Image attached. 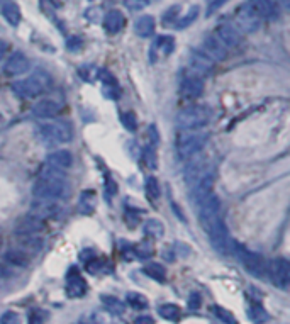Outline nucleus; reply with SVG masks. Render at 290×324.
Wrapping results in <instances>:
<instances>
[{
	"mask_svg": "<svg viewBox=\"0 0 290 324\" xmlns=\"http://www.w3.org/2000/svg\"><path fill=\"white\" fill-rule=\"evenodd\" d=\"M66 194H68L66 175L61 170L51 168V166L38 176L33 185V195L43 200L63 199Z\"/></svg>",
	"mask_w": 290,
	"mask_h": 324,
	"instance_id": "1",
	"label": "nucleus"
},
{
	"mask_svg": "<svg viewBox=\"0 0 290 324\" xmlns=\"http://www.w3.org/2000/svg\"><path fill=\"white\" fill-rule=\"evenodd\" d=\"M53 85V80L48 73H44L43 70H38L34 72L31 77L24 78V80H17V82L12 83V90L19 97L24 99H34L38 95L48 92Z\"/></svg>",
	"mask_w": 290,
	"mask_h": 324,
	"instance_id": "2",
	"label": "nucleus"
},
{
	"mask_svg": "<svg viewBox=\"0 0 290 324\" xmlns=\"http://www.w3.org/2000/svg\"><path fill=\"white\" fill-rule=\"evenodd\" d=\"M38 134L48 143L65 144L73 139V126L68 121H46L38 126Z\"/></svg>",
	"mask_w": 290,
	"mask_h": 324,
	"instance_id": "3",
	"label": "nucleus"
},
{
	"mask_svg": "<svg viewBox=\"0 0 290 324\" xmlns=\"http://www.w3.org/2000/svg\"><path fill=\"white\" fill-rule=\"evenodd\" d=\"M212 117L211 109L206 105H190L178 112V126L183 131H198L206 128Z\"/></svg>",
	"mask_w": 290,
	"mask_h": 324,
	"instance_id": "4",
	"label": "nucleus"
},
{
	"mask_svg": "<svg viewBox=\"0 0 290 324\" xmlns=\"http://www.w3.org/2000/svg\"><path fill=\"white\" fill-rule=\"evenodd\" d=\"M204 229H206L209 240H211L212 248L219 253V255H222V256L231 255L233 243H231V240H229L227 227H226V224H224V221L221 219V217L214 219L211 224H207Z\"/></svg>",
	"mask_w": 290,
	"mask_h": 324,
	"instance_id": "5",
	"label": "nucleus"
},
{
	"mask_svg": "<svg viewBox=\"0 0 290 324\" xmlns=\"http://www.w3.org/2000/svg\"><path fill=\"white\" fill-rule=\"evenodd\" d=\"M207 141H209V134L202 133V131H192V133L180 136L177 144L178 156H180L182 160H190L192 156L198 155L206 148Z\"/></svg>",
	"mask_w": 290,
	"mask_h": 324,
	"instance_id": "6",
	"label": "nucleus"
},
{
	"mask_svg": "<svg viewBox=\"0 0 290 324\" xmlns=\"http://www.w3.org/2000/svg\"><path fill=\"white\" fill-rule=\"evenodd\" d=\"M231 250L236 253V256L239 258V261L243 263V267L246 268V272L249 275H253L256 278H262L265 275V272H267V263H265V258L262 255H258V253H254V251H249L248 248H244L243 245H239V243L231 245Z\"/></svg>",
	"mask_w": 290,
	"mask_h": 324,
	"instance_id": "7",
	"label": "nucleus"
},
{
	"mask_svg": "<svg viewBox=\"0 0 290 324\" xmlns=\"http://www.w3.org/2000/svg\"><path fill=\"white\" fill-rule=\"evenodd\" d=\"M267 270L273 285L282 288V290H287L290 283V261L287 258H275L270 261Z\"/></svg>",
	"mask_w": 290,
	"mask_h": 324,
	"instance_id": "8",
	"label": "nucleus"
},
{
	"mask_svg": "<svg viewBox=\"0 0 290 324\" xmlns=\"http://www.w3.org/2000/svg\"><path fill=\"white\" fill-rule=\"evenodd\" d=\"M209 168H211V163H209L207 158L198 155L192 156L188 165L185 166V182L190 187H195L204 176L209 175Z\"/></svg>",
	"mask_w": 290,
	"mask_h": 324,
	"instance_id": "9",
	"label": "nucleus"
},
{
	"mask_svg": "<svg viewBox=\"0 0 290 324\" xmlns=\"http://www.w3.org/2000/svg\"><path fill=\"white\" fill-rule=\"evenodd\" d=\"M243 7L258 21H272L278 16L277 6L273 4V0H248Z\"/></svg>",
	"mask_w": 290,
	"mask_h": 324,
	"instance_id": "10",
	"label": "nucleus"
},
{
	"mask_svg": "<svg viewBox=\"0 0 290 324\" xmlns=\"http://www.w3.org/2000/svg\"><path fill=\"white\" fill-rule=\"evenodd\" d=\"M198 216H200V224L206 227L214 219L221 217V202L216 195H209L207 199L198 202Z\"/></svg>",
	"mask_w": 290,
	"mask_h": 324,
	"instance_id": "11",
	"label": "nucleus"
},
{
	"mask_svg": "<svg viewBox=\"0 0 290 324\" xmlns=\"http://www.w3.org/2000/svg\"><path fill=\"white\" fill-rule=\"evenodd\" d=\"M29 60L25 58L24 53L20 51H15L9 56V60L5 62V67H4V73L7 75V77H19V75L25 73L29 70Z\"/></svg>",
	"mask_w": 290,
	"mask_h": 324,
	"instance_id": "12",
	"label": "nucleus"
},
{
	"mask_svg": "<svg viewBox=\"0 0 290 324\" xmlns=\"http://www.w3.org/2000/svg\"><path fill=\"white\" fill-rule=\"evenodd\" d=\"M86 292V283L83 277L80 275L78 268H70L68 275H66V293L71 299H80L83 297Z\"/></svg>",
	"mask_w": 290,
	"mask_h": 324,
	"instance_id": "13",
	"label": "nucleus"
},
{
	"mask_svg": "<svg viewBox=\"0 0 290 324\" xmlns=\"http://www.w3.org/2000/svg\"><path fill=\"white\" fill-rule=\"evenodd\" d=\"M216 38L226 46V49L238 48L243 39L239 29L234 26H229V24H221V26L216 27Z\"/></svg>",
	"mask_w": 290,
	"mask_h": 324,
	"instance_id": "14",
	"label": "nucleus"
},
{
	"mask_svg": "<svg viewBox=\"0 0 290 324\" xmlns=\"http://www.w3.org/2000/svg\"><path fill=\"white\" fill-rule=\"evenodd\" d=\"M173 49H175V39L171 36H158L155 41L151 44V49H150V60L151 63L158 62V58L161 56H170L173 53Z\"/></svg>",
	"mask_w": 290,
	"mask_h": 324,
	"instance_id": "15",
	"label": "nucleus"
},
{
	"mask_svg": "<svg viewBox=\"0 0 290 324\" xmlns=\"http://www.w3.org/2000/svg\"><path fill=\"white\" fill-rule=\"evenodd\" d=\"M43 227H44V221L33 214L20 217V219L15 222V232L20 236H34L36 232H39Z\"/></svg>",
	"mask_w": 290,
	"mask_h": 324,
	"instance_id": "16",
	"label": "nucleus"
},
{
	"mask_svg": "<svg viewBox=\"0 0 290 324\" xmlns=\"http://www.w3.org/2000/svg\"><path fill=\"white\" fill-rule=\"evenodd\" d=\"M204 54H207L212 62H224L227 58V49L216 36H206L204 38Z\"/></svg>",
	"mask_w": 290,
	"mask_h": 324,
	"instance_id": "17",
	"label": "nucleus"
},
{
	"mask_svg": "<svg viewBox=\"0 0 290 324\" xmlns=\"http://www.w3.org/2000/svg\"><path fill=\"white\" fill-rule=\"evenodd\" d=\"M202 92H204V80L200 77L190 75V77L183 78L180 85V94L183 99H197Z\"/></svg>",
	"mask_w": 290,
	"mask_h": 324,
	"instance_id": "18",
	"label": "nucleus"
},
{
	"mask_svg": "<svg viewBox=\"0 0 290 324\" xmlns=\"http://www.w3.org/2000/svg\"><path fill=\"white\" fill-rule=\"evenodd\" d=\"M61 211V207L58 202L54 200H43L39 199L38 202H34L33 207H31V212H33V216L39 217V219H46V217H51V216H56L58 212Z\"/></svg>",
	"mask_w": 290,
	"mask_h": 324,
	"instance_id": "19",
	"label": "nucleus"
},
{
	"mask_svg": "<svg viewBox=\"0 0 290 324\" xmlns=\"http://www.w3.org/2000/svg\"><path fill=\"white\" fill-rule=\"evenodd\" d=\"M60 112V104L54 100L44 99L33 107V115L38 119H53Z\"/></svg>",
	"mask_w": 290,
	"mask_h": 324,
	"instance_id": "20",
	"label": "nucleus"
},
{
	"mask_svg": "<svg viewBox=\"0 0 290 324\" xmlns=\"http://www.w3.org/2000/svg\"><path fill=\"white\" fill-rule=\"evenodd\" d=\"M48 165L51 168H56V170H68L71 165H73V156H71L70 151L66 150H58L54 151V153H51L48 156Z\"/></svg>",
	"mask_w": 290,
	"mask_h": 324,
	"instance_id": "21",
	"label": "nucleus"
},
{
	"mask_svg": "<svg viewBox=\"0 0 290 324\" xmlns=\"http://www.w3.org/2000/svg\"><path fill=\"white\" fill-rule=\"evenodd\" d=\"M212 65H214V62L207 56V54L198 53V51H195V53L192 54L190 68L193 70V75H195V77H200V78H202L204 73L211 72Z\"/></svg>",
	"mask_w": 290,
	"mask_h": 324,
	"instance_id": "22",
	"label": "nucleus"
},
{
	"mask_svg": "<svg viewBox=\"0 0 290 324\" xmlns=\"http://www.w3.org/2000/svg\"><path fill=\"white\" fill-rule=\"evenodd\" d=\"M124 27V16H122L121 11H114L107 12L105 17H104V29L109 34H117L121 31V29Z\"/></svg>",
	"mask_w": 290,
	"mask_h": 324,
	"instance_id": "23",
	"label": "nucleus"
},
{
	"mask_svg": "<svg viewBox=\"0 0 290 324\" xmlns=\"http://www.w3.org/2000/svg\"><path fill=\"white\" fill-rule=\"evenodd\" d=\"M155 17L151 16H141L136 19L134 22V31L137 36L141 38H151L153 33H155Z\"/></svg>",
	"mask_w": 290,
	"mask_h": 324,
	"instance_id": "24",
	"label": "nucleus"
},
{
	"mask_svg": "<svg viewBox=\"0 0 290 324\" xmlns=\"http://www.w3.org/2000/svg\"><path fill=\"white\" fill-rule=\"evenodd\" d=\"M2 16L10 26L15 27V26H19V22H20V9L15 2L5 0V4L2 6Z\"/></svg>",
	"mask_w": 290,
	"mask_h": 324,
	"instance_id": "25",
	"label": "nucleus"
},
{
	"mask_svg": "<svg viewBox=\"0 0 290 324\" xmlns=\"http://www.w3.org/2000/svg\"><path fill=\"white\" fill-rule=\"evenodd\" d=\"M212 185H214V175L212 173L206 175L195 185V200H197V204H198V202H202L204 199H207L209 195H212L211 194V192H212Z\"/></svg>",
	"mask_w": 290,
	"mask_h": 324,
	"instance_id": "26",
	"label": "nucleus"
},
{
	"mask_svg": "<svg viewBox=\"0 0 290 324\" xmlns=\"http://www.w3.org/2000/svg\"><path fill=\"white\" fill-rule=\"evenodd\" d=\"M246 314H248V319L253 324H263V322H267L270 319L268 312L265 311V307L259 302H251V304H249Z\"/></svg>",
	"mask_w": 290,
	"mask_h": 324,
	"instance_id": "27",
	"label": "nucleus"
},
{
	"mask_svg": "<svg viewBox=\"0 0 290 324\" xmlns=\"http://www.w3.org/2000/svg\"><path fill=\"white\" fill-rule=\"evenodd\" d=\"M258 24H259L258 19L251 16L244 7H241V11L238 14V26L244 29V31H254V29H258Z\"/></svg>",
	"mask_w": 290,
	"mask_h": 324,
	"instance_id": "28",
	"label": "nucleus"
},
{
	"mask_svg": "<svg viewBox=\"0 0 290 324\" xmlns=\"http://www.w3.org/2000/svg\"><path fill=\"white\" fill-rule=\"evenodd\" d=\"M41 248H43V241L39 240V238H36V236H27L25 240L20 243V246L17 248L19 251H22L25 253L29 258L36 255V253H39L41 251Z\"/></svg>",
	"mask_w": 290,
	"mask_h": 324,
	"instance_id": "29",
	"label": "nucleus"
},
{
	"mask_svg": "<svg viewBox=\"0 0 290 324\" xmlns=\"http://www.w3.org/2000/svg\"><path fill=\"white\" fill-rule=\"evenodd\" d=\"M142 272H144L150 278H153V280H156L160 283L166 280V270H165V267L160 265V263H150V265H146L142 268Z\"/></svg>",
	"mask_w": 290,
	"mask_h": 324,
	"instance_id": "30",
	"label": "nucleus"
},
{
	"mask_svg": "<svg viewBox=\"0 0 290 324\" xmlns=\"http://www.w3.org/2000/svg\"><path fill=\"white\" fill-rule=\"evenodd\" d=\"M4 258H5V261L7 263H10V265H14V267H27L29 265V256L25 255V253H22V251H19V250H10V251H7L4 255Z\"/></svg>",
	"mask_w": 290,
	"mask_h": 324,
	"instance_id": "31",
	"label": "nucleus"
},
{
	"mask_svg": "<svg viewBox=\"0 0 290 324\" xmlns=\"http://www.w3.org/2000/svg\"><path fill=\"white\" fill-rule=\"evenodd\" d=\"M144 234L148 238H153V240H158V238H161L165 234V226H163L161 221L150 219V221H146V224H144Z\"/></svg>",
	"mask_w": 290,
	"mask_h": 324,
	"instance_id": "32",
	"label": "nucleus"
},
{
	"mask_svg": "<svg viewBox=\"0 0 290 324\" xmlns=\"http://www.w3.org/2000/svg\"><path fill=\"white\" fill-rule=\"evenodd\" d=\"M100 301H102V304H104V307L107 309V311L114 312V314H117V316H121V314L126 311L124 302H121L119 299H115V297H110V296H102V297H100Z\"/></svg>",
	"mask_w": 290,
	"mask_h": 324,
	"instance_id": "33",
	"label": "nucleus"
},
{
	"mask_svg": "<svg viewBox=\"0 0 290 324\" xmlns=\"http://www.w3.org/2000/svg\"><path fill=\"white\" fill-rule=\"evenodd\" d=\"M102 75L105 77V80H102V83H104V92L109 99H117L119 97V85H117L115 78H112L107 72H100Z\"/></svg>",
	"mask_w": 290,
	"mask_h": 324,
	"instance_id": "34",
	"label": "nucleus"
},
{
	"mask_svg": "<svg viewBox=\"0 0 290 324\" xmlns=\"http://www.w3.org/2000/svg\"><path fill=\"white\" fill-rule=\"evenodd\" d=\"M158 312H160V316L163 319H166V321H178L182 314L180 307L175 306V304H165V306L158 309Z\"/></svg>",
	"mask_w": 290,
	"mask_h": 324,
	"instance_id": "35",
	"label": "nucleus"
},
{
	"mask_svg": "<svg viewBox=\"0 0 290 324\" xmlns=\"http://www.w3.org/2000/svg\"><path fill=\"white\" fill-rule=\"evenodd\" d=\"M142 161H144V165L148 166L150 170H155L158 166V155H156V148L153 144L146 146L144 150H142Z\"/></svg>",
	"mask_w": 290,
	"mask_h": 324,
	"instance_id": "36",
	"label": "nucleus"
},
{
	"mask_svg": "<svg viewBox=\"0 0 290 324\" xmlns=\"http://www.w3.org/2000/svg\"><path fill=\"white\" fill-rule=\"evenodd\" d=\"M127 304L136 309V311H141V309H146L148 307V299L142 296V293H137V292H129L127 293Z\"/></svg>",
	"mask_w": 290,
	"mask_h": 324,
	"instance_id": "37",
	"label": "nucleus"
},
{
	"mask_svg": "<svg viewBox=\"0 0 290 324\" xmlns=\"http://www.w3.org/2000/svg\"><path fill=\"white\" fill-rule=\"evenodd\" d=\"M212 312L216 314V317L219 319V321H222V324H238V319L233 316V312L221 307V306H214Z\"/></svg>",
	"mask_w": 290,
	"mask_h": 324,
	"instance_id": "38",
	"label": "nucleus"
},
{
	"mask_svg": "<svg viewBox=\"0 0 290 324\" xmlns=\"http://www.w3.org/2000/svg\"><path fill=\"white\" fill-rule=\"evenodd\" d=\"M198 11H200L198 6L190 7V11H188L185 16L180 19V21H177V29H185V27L190 26L192 22H195V19L198 17Z\"/></svg>",
	"mask_w": 290,
	"mask_h": 324,
	"instance_id": "39",
	"label": "nucleus"
},
{
	"mask_svg": "<svg viewBox=\"0 0 290 324\" xmlns=\"http://www.w3.org/2000/svg\"><path fill=\"white\" fill-rule=\"evenodd\" d=\"M146 194L150 197L151 200H155L160 197V184H158V180L155 176H148L146 180Z\"/></svg>",
	"mask_w": 290,
	"mask_h": 324,
	"instance_id": "40",
	"label": "nucleus"
},
{
	"mask_svg": "<svg viewBox=\"0 0 290 324\" xmlns=\"http://www.w3.org/2000/svg\"><path fill=\"white\" fill-rule=\"evenodd\" d=\"M178 11H180V6H173V7L168 9V11L163 14V24H165V26H171V24H175L177 17H178Z\"/></svg>",
	"mask_w": 290,
	"mask_h": 324,
	"instance_id": "41",
	"label": "nucleus"
},
{
	"mask_svg": "<svg viewBox=\"0 0 290 324\" xmlns=\"http://www.w3.org/2000/svg\"><path fill=\"white\" fill-rule=\"evenodd\" d=\"M0 324H20V316L14 311H5L0 316Z\"/></svg>",
	"mask_w": 290,
	"mask_h": 324,
	"instance_id": "42",
	"label": "nucleus"
},
{
	"mask_svg": "<svg viewBox=\"0 0 290 324\" xmlns=\"http://www.w3.org/2000/svg\"><path fill=\"white\" fill-rule=\"evenodd\" d=\"M46 317H48V314H46L44 311H41V309H34V311L29 314V324H44Z\"/></svg>",
	"mask_w": 290,
	"mask_h": 324,
	"instance_id": "43",
	"label": "nucleus"
},
{
	"mask_svg": "<svg viewBox=\"0 0 290 324\" xmlns=\"http://www.w3.org/2000/svg\"><path fill=\"white\" fill-rule=\"evenodd\" d=\"M122 123H124L127 131H136L137 129V119H136L134 112H126L124 115H122Z\"/></svg>",
	"mask_w": 290,
	"mask_h": 324,
	"instance_id": "44",
	"label": "nucleus"
},
{
	"mask_svg": "<svg viewBox=\"0 0 290 324\" xmlns=\"http://www.w3.org/2000/svg\"><path fill=\"white\" fill-rule=\"evenodd\" d=\"M148 4H150V0H124V6L129 9V11H141Z\"/></svg>",
	"mask_w": 290,
	"mask_h": 324,
	"instance_id": "45",
	"label": "nucleus"
},
{
	"mask_svg": "<svg viewBox=\"0 0 290 324\" xmlns=\"http://www.w3.org/2000/svg\"><path fill=\"white\" fill-rule=\"evenodd\" d=\"M226 2H227V0H211V4H209V6H207V12H206V16H207V17H209V16H212V14L216 12V11H219V9H221Z\"/></svg>",
	"mask_w": 290,
	"mask_h": 324,
	"instance_id": "46",
	"label": "nucleus"
},
{
	"mask_svg": "<svg viewBox=\"0 0 290 324\" xmlns=\"http://www.w3.org/2000/svg\"><path fill=\"white\" fill-rule=\"evenodd\" d=\"M66 48L70 49V51H78L81 48V39L80 38H70L68 41H66Z\"/></svg>",
	"mask_w": 290,
	"mask_h": 324,
	"instance_id": "47",
	"label": "nucleus"
},
{
	"mask_svg": "<svg viewBox=\"0 0 290 324\" xmlns=\"http://www.w3.org/2000/svg\"><path fill=\"white\" fill-rule=\"evenodd\" d=\"M200 304H202V297L198 296V293L193 292L192 296H190V299H188V307H190L192 311H193V309H198V307H200Z\"/></svg>",
	"mask_w": 290,
	"mask_h": 324,
	"instance_id": "48",
	"label": "nucleus"
},
{
	"mask_svg": "<svg viewBox=\"0 0 290 324\" xmlns=\"http://www.w3.org/2000/svg\"><path fill=\"white\" fill-rule=\"evenodd\" d=\"M100 258H92V260L86 261V268H89L90 273H95L97 270H100Z\"/></svg>",
	"mask_w": 290,
	"mask_h": 324,
	"instance_id": "49",
	"label": "nucleus"
},
{
	"mask_svg": "<svg viewBox=\"0 0 290 324\" xmlns=\"http://www.w3.org/2000/svg\"><path fill=\"white\" fill-rule=\"evenodd\" d=\"M148 133H150V139H151V143H158V131H156V126H150V129H148Z\"/></svg>",
	"mask_w": 290,
	"mask_h": 324,
	"instance_id": "50",
	"label": "nucleus"
},
{
	"mask_svg": "<svg viewBox=\"0 0 290 324\" xmlns=\"http://www.w3.org/2000/svg\"><path fill=\"white\" fill-rule=\"evenodd\" d=\"M134 324H155V321H153L151 316H139L134 321Z\"/></svg>",
	"mask_w": 290,
	"mask_h": 324,
	"instance_id": "51",
	"label": "nucleus"
},
{
	"mask_svg": "<svg viewBox=\"0 0 290 324\" xmlns=\"http://www.w3.org/2000/svg\"><path fill=\"white\" fill-rule=\"evenodd\" d=\"M9 44L4 41V39H0V60H2L5 56V51H7Z\"/></svg>",
	"mask_w": 290,
	"mask_h": 324,
	"instance_id": "52",
	"label": "nucleus"
},
{
	"mask_svg": "<svg viewBox=\"0 0 290 324\" xmlns=\"http://www.w3.org/2000/svg\"><path fill=\"white\" fill-rule=\"evenodd\" d=\"M277 2H278L283 9H288V6H290V0H277Z\"/></svg>",
	"mask_w": 290,
	"mask_h": 324,
	"instance_id": "53",
	"label": "nucleus"
},
{
	"mask_svg": "<svg viewBox=\"0 0 290 324\" xmlns=\"http://www.w3.org/2000/svg\"><path fill=\"white\" fill-rule=\"evenodd\" d=\"M92 2H94V0H92Z\"/></svg>",
	"mask_w": 290,
	"mask_h": 324,
	"instance_id": "54",
	"label": "nucleus"
}]
</instances>
